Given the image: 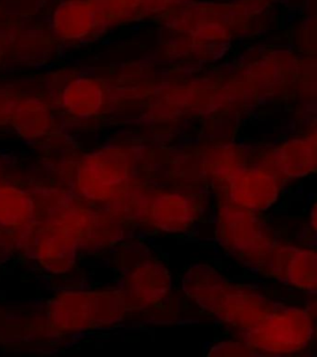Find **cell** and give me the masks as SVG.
I'll return each instance as SVG.
<instances>
[{"label": "cell", "mask_w": 317, "mask_h": 357, "mask_svg": "<svg viewBox=\"0 0 317 357\" xmlns=\"http://www.w3.org/2000/svg\"><path fill=\"white\" fill-rule=\"evenodd\" d=\"M215 234L227 256L263 274L280 243L261 213L249 211L219 195L215 211Z\"/></svg>", "instance_id": "obj_1"}, {"label": "cell", "mask_w": 317, "mask_h": 357, "mask_svg": "<svg viewBox=\"0 0 317 357\" xmlns=\"http://www.w3.org/2000/svg\"><path fill=\"white\" fill-rule=\"evenodd\" d=\"M129 312L122 289L63 291L50 301L47 317L54 329L78 333L116 326Z\"/></svg>", "instance_id": "obj_2"}, {"label": "cell", "mask_w": 317, "mask_h": 357, "mask_svg": "<svg viewBox=\"0 0 317 357\" xmlns=\"http://www.w3.org/2000/svg\"><path fill=\"white\" fill-rule=\"evenodd\" d=\"M316 331V320L307 307L277 303L256 328L240 336L252 355L289 356L310 349Z\"/></svg>", "instance_id": "obj_3"}, {"label": "cell", "mask_w": 317, "mask_h": 357, "mask_svg": "<svg viewBox=\"0 0 317 357\" xmlns=\"http://www.w3.org/2000/svg\"><path fill=\"white\" fill-rule=\"evenodd\" d=\"M132 159L128 151L108 146L93 151L79 162L77 189L91 201L111 202L130 184Z\"/></svg>", "instance_id": "obj_4"}, {"label": "cell", "mask_w": 317, "mask_h": 357, "mask_svg": "<svg viewBox=\"0 0 317 357\" xmlns=\"http://www.w3.org/2000/svg\"><path fill=\"white\" fill-rule=\"evenodd\" d=\"M285 180L267 162L245 164L229 178L219 195L238 206L256 213L270 211L278 204Z\"/></svg>", "instance_id": "obj_5"}, {"label": "cell", "mask_w": 317, "mask_h": 357, "mask_svg": "<svg viewBox=\"0 0 317 357\" xmlns=\"http://www.w3.org/2000/svg\"><path fill=\"white\" fill-rule=\"evenodd\" d=\"M277 303L267 293L251 283L231 280L212 312V318L242 335L256 328Z\"/></svg>", "instance_id": "obj_6"}, {"label": "cell", "mask_w": 317, "mask_h": 357, "mask_svg": "<svg viewBox=\"0 0 317 357\" xmlns=\"http://www.w3.org/2000/svg\"><path fill=\"white\" fill-rule=\"evenodd\" d=\"M202 211L200 197L192 192L159 191L151 199L145 222L160 234L183 236L195 229Z\"/></svg>", "instance_id": "obj_7"}, {"label": "cell", "mask_w": 317, "mask_h": 357, "mask_svg": "<svg viewBox=\"0 0 317 357\" xmlns=\"http://www.w3.org/2000/svg\"><path fill=\"white\" fill-rule=\"evenodd\" d=\"M263 275L275 279L290 289L317 293V250L304 245L279 243Z\"/></svg>", "instance_id": "obj_8"}, {"label": "cell", "mask_w": 317, "mask_h": 357, "mask_svg": "<svg viewBox=\"0 0 317 357\" xmlns=\"http://www.w3.org/2000/svg\"><path fill=\"white\" fill-rule=\"evenodd\" d=\"M122 290L130 310L162 307L173 290L171 272L162 259L145 258L129 271Z\"/></svg>", "instance_id": "obj_9"}, {"label": "cell", "mask_w": 317, "mask_h": 357, "mask_svg": "<svg viewBox=\"0 0 317 357\" xmlns=\"http://www.w3.org/2000/svg\"><path fill=\"white\" fill-rule=\"evenodd\" d=\"M263 162L275 169L285 181L301 180L317 173V149L312 135L285 140L269 151Z\"/></svg>", "instance_id": "obj_10"}, {"label": "cell", "mask_w": 317, "mask_h": 357, "mask_svg": "<svg viewBox=\"0 0 317 357\" xmlns=\"http://www.w3.org/2000/svg\"><path fill=\"white\" fill-rule=\"evenodd\" d=\"M54 30L65 40H81L100 26L95 0H66L54 14Z\"/></svg>", "instance_id": "obj_11"}, {"label": "cell", "mask_w": 317, "mask_h": 357, "mask_svg": "<svg viewBox=\"0 0 317 357\" xmlns=\"http://www.w3.org/2000/svg\"><path fill=\"white\" fill-rule=\"evenodd\" d=\"M105 100V87L95 78H76L62 89V108L73 117H93L103 108Z\"/></svg>", "instance_id": "obj_12"}, {"label": "cell", "mask_w": 317, "mask_h": 357, "mask_svg": "<svg viewBox=\"0 0 317 357\" xmlns=\"http://www.w3.org/2000/svg\"><path fill=\"white\" fill-rule=\"evenodd\" d=\"M35 257L42 267L54 272H63L75 259L76 241L61 229H46L35 241Z\"/></svg>", "instance_id": "obj_13"}, {"label": "cell", "mask_w": 317, "mask_h": 357, "mask_svg": "<svg viewBox=\"0 0 317 357\" xmlns=\"http://www.w3.org/2000/svg\"><path fill=\"white\" fill-rule=\"evenodd\" d=\"M247 162L243 149L233 144L215 146L202 156V167L206 172L208 180H211L219 192L224 189L229 178L233 176Z\"/></svg>", "instance_id": "obj_14"}, {"label": "cell", "mask_w": 317, "mask_h": 357, "mask_svg": "<svg viewBox=\"0 0 317 357\" xmlns=\"http://www.w3.org/2000/svg\"><path fill=\"white\" fill-rule=\"evenodd\" d=\"M33 201L26 191L11 185H0V226L17 229L33 218Z\"/></svg>", "instance_id": "obj_15"}, {"label": "cell", "mask_w": 317, "mask_h": 357, "mask_svg": "<svg viewBox=\"0 0 317 357\" xmlns=\"http://www.w3.org/2000/svg\"><path fill=\"white\" fill-rule=\"evenodd\" d=\"M13 122L24 137H40L50 127L51 116L47 108L36 100L22 102L13 112Z\"/></svg>", "instance_id": "obj_16"}, {"label": "cell", "mask_w": 317, "mask_h": 357, "mask_svg": "<svg viewBox=\"0 0 317 357\" xmlns=\"http://www.w3.org/2000/svg\"><path fill=\"white\" fill-rule=\"evenodd\" d=\"M207 356H253L245 340L240 339H224L217 341L210 347Z\"/></svg>", "instance_id": "obj_17"}, {"label": "cell", "mask_w": 317, "mask_h": 357, "mask_svg": "<svg viewBox=\"0 0 317 357\" xmlns=\"http://www.w3.org/2000/svg\"><path fill=\"white\" fill-rule=\"evenodd\" d=\"M309 225L312 232L317 236V199L312 202L309 210Z\"/></svg>", "instance_id": "obj_18"}, {"label": "cell", "mask_w": 317, "mask_h": 357, "mask_svg": "<svg viewBox=\"0 0 317 357\" xmlns=\"http://www.w3.org/2000/svg\"><path fill=\"white\" fill-rule=\"evenodd\" d=\"M315 294H317V293H315ZM309 312H311L312 317L315 318V320L317 319V298L315 299V301L314 303H311L310 305H309Z\"/></svg>", "instance_id": "obj_19"}, {"label": "cell", "mask_w": 317, "mask_h": 357, "mask_svg": "<svg viewBox=\"0 0 317 357\" xmlns=\"http://www.w3.org/2000/svg\"><path fill=\"white\" fill-rule=\"evenodd\" d=\"M312 138H314V142H315V145H316L317 149V129L315 130V133L312 134Z\"/></svg>", "instance_id": "obj_20"}]
</instances>
